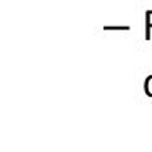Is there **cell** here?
Listing matches in <instances>:
<instances>
[{
	"instance_id": "7a4b0ae2",
	"label": "cell",
	"mask_w": 152,
	"mask_h": 152,
	"mask_svg": "<svg viewBox=\"0 0 152 152\" xmlns=\"http://www.w3.org/2000/svg\"><path fill=\"white\" fill-rule=\"evenodd\" d=\"M144 90L149 97H152V75L145 77V82H144Z\"/></svg>"
},
{
	"instance_id": "6da1fadb",
	"label": "cell",
	"mask_w": 152,
	"mask_h": 152,
	"mask_svg": "<svg viewBox=\"0 0 152 152\" xmlns=\"http://www.w3.org/2000/svg\"><path fill=\"white\" fill-rule=\"evenodd\" d=\"M152 39V10L145 12V40Z\"/></svg>"
},
{
	"instance_id": "3957f363",
	"label": "cell",
	"mask_w": 152,
	"mask_h": 152,
	"mask_svg": "<svg viewBox=\"0 0 152 152\" xmlns=\"http://www.w3.org/2000/svg\"><path fill=\"white\" fill-rule=\"evenodd\" d=\"M104 30H124V32H129L130 27L129 25H104Z\"/></svg>"
}]
</instances>
